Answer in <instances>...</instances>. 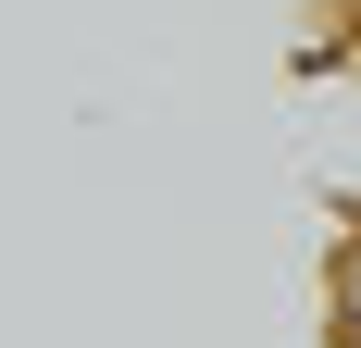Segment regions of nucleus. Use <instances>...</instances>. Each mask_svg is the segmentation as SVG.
Returning <instances> with one entry per match:
<instances>
[{
    "label": "nucleus",
    "mask_w": 361,
    "mask_h": 348,
    "mask_svg": "<svg viewBox=\"0 0 361 348\" xmlns=\"http://www.w3.org/2000/svg\"><path fill=\"white\" fill-rule=\"evenodd\" d=\"M324 299H336V323H361V237H336V261H324Z\"/></svg>",
    "instance_id": "nucleus-1"
},
{
    "label": "nucleus",
    "mask_w": 361,
    "mask_h": 348,
    "mask_svg": "<svg viewBox=\"0 0 361 348\" xmlns=\"http://www.w3.org/2000/svg\"><path fill=\"white\" fill-rule=\"evenodd\" d=\"M336 348H361V323H336Z\"/></svg>",
    "instance_id": "nucleus-2"
}]
</instances>
